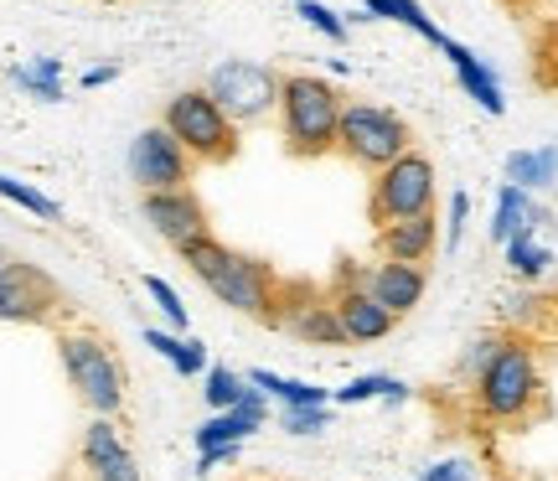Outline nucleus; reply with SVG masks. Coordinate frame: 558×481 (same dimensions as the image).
<instances>
[{"label":"nucleus","instance_id":"obj_24","mask_svg":"<svg viewBox=\"0 0 558 481\" xmlns=\"http://www.w3.org/2000/svg\"><path fill=\"white\" fill-rule=\"evenodd\" d=\"M331 399H337V404H373V399L403 404V399H409V388H403L399 378H388V373H362V378H352L347 388H337Z\"/></svg>","mask_w":558,"mask_h":481},{"label":"nucleus","instance_id":"obj_11","mask_svg":"<svg viewBox=\"0 0 558 481\" xmlns=\"http://www.w3.org/2000/svg\"><path fill=\"white\" fill-rule=\"evenodd\" d=\"M140 213L156 228V239H166L177 254L186 243H197L213 233V228H207V207H202V197L192 187H181V192H145V197H140Z\"/></svg>","mask_w":558,"mask_h":481},{"label":"nucleus","instance_id":"obj_10","mask_svg":"<svg viewBox=\"0 0 558 481\" xmlns=\"http://www.w3.org/2000/svg\"><path fill=\"white\" fill-rule=\"evenodd\" d=\"M290 337H300L305 347H347V332L337 321V305L316 296L311 285H284L279 290V321Z\"/></svg>","mask_w":558,"mask_h":481},{"label":"nucleus","instance_id":"obj_36","mask_svg":"<svg viewBox=\"0 0 558 481\" xmlns=\"http://www.w3.org/2000/svg\"><path fill=\"white\" fill-rule=\"evenodd\" d=\"M120 79V68H114V62H104V68H88V73H83V88H104V83H114Z\"/></svg>","mask_w":558,"mask_h":481},{"label":"nucleus","instance_id":"obj_30","mask_svg":"<svg viewBox=\"0 0 558 481\" xmlns=\"http://www.w3.org/2000/svg\"><path fill=\"white\" fill-rule=\"evenodd\" d=\"M279 424H284V435H320V430H331V404L326 409H279Z\"/></svg>","mask_w":558,"mask_h":481},{"label":"nucleus","instance_id":"obj_8","mask_svg":"<svg viewBox=\"0 0 558 481\" xmlns=\"http://www.w3.org/2000/svg\"><path fill=\"white\" fill-rule=\"evenodd\" d=\"M207 94H213V104H218L233 124H254L279 104V73L275 68H264V62L228 58V62L213 68Z\"/></svg>","mask_w":558,"mask_h":481},{"label":"nucleus","instance_id":"obj_14","mask_svg":"<svg viewBox=\"0 0 558 481\" xmlns=\"http://www.w3.org/2000/svg\"><path fill=\"white\" fill-rule=\"evenodd\" d=\"M83 466L94 481H140V461L130 456V445L120 441L114 420H99V414L83 430Z\"/></svg>","mask_w":558,"mask_h":481},{"label":"nucleus","instance_id":"obj_26","mask_svg":"<svg viewBox=\"0 0 558 481\" xmlns=\"http://www.w3.org/2000/svg\"><path fill=\"white\" fill-rule=\"evenodd\" d=\"M0 197L11 202V207H21V213L41 218V223H58L62 218V207L47 197V192H37L32 181H21V177H5V171H0Z\"/></svg>","mask_w":558,"mask_h":481},{"label":"nucleus","instance_id":"obj_34","mask_svg":"<svg viewBox=\"0 0 558 481\" xmlns=\"http://www.w3.org/2000/svg\"><path fill=\"white\" fill-rule=\"evenodd\" d=\"M145 347H150L156 358L177 362V352H181V337H177V332H166V326H145Z\"/></svg>","mask_w":558,"mask_h":481},{"label":"nucleus","instance_id":"obj_28","mask_svg":"<svg viewBox=\"0 0 558 481\" xmlns=\"http://www.w3.org/2000/svg\"><path fill=\"white\" fill-rule=\"evenodd\" d=\"M145 296L156 301V311L166 316V326H171V332H186V326H192V316H186L181 296L171 290V280H160V275H145Z\"/></svg>","mask_w":558,"mask_h":481},{"label":"nucleus","instance_id":"obj_12","mask_svg":"<svg viewBox=\"0 0 558 481\" xmlns=\"http://www.w3.org/2000/svg\"><path fill=\"white\" fill-rule=\"evenodd\" d=\"M331 305H337V321H341V332H347V341H383L393 332V316L367 290V269L341 264V285H337V296H331Z\"/></svg>","mask_w":558,"mask_h":481},{"label":"nucleus","instance_id":"obj_17","mask_svg":"<svg viewBox=\"0 0 558 481\" xmlns=\"http://www.w3.org/2000/svg\"><path fill=\"white\" fill-rule=\"evenodd\" d=\"M439 52L450 58V68H456L460 88H465V94H471V99H476L486 115H497V120H501V115H507V99H501L497 73H492V68H486V62H481L471 47H460V41H445Z\"/></svg>","mask_w":558,"mask_h":481},{"label":"nucleus","instance_id":"obj_33","mask_svg":"<svg viewBox=\"0 0 558 481\" xmlns=\"http://www.w3.org/2000/svg\"><path fill=\"white\" fill-rule=\"evenodd\" d=\"M465 223H471V197L456 192V197H450V223H445V228H450V233H445V249H450V254H456L460 239H465Z\"/></svg>","mask_w":558,"mask_h":481},{"label":"nucleus","instance_id":"obj_1","mask_svg":"<svg viewBox=\"0 0 558 481\" xmlns=\"http://www.w3.org/2000/svg\"><path fill=\"white\" fill-rule=\"evenodd\" d=\"M181 264L197 275L213 296H218L228 311H239L248 321H264V326H275L279 321V280L275 269L254 254H233L222 239H197L181 249Z\"/></svg>","mask_w":558,"mask_h":481},{"label":"nucleus","instance_id":"obj_27","mask_svg":"<svg viewBox=\"0 0 558 481\" xmlns=\"http://www.w3.org/2000/svg\"><path fill=\"white\" fill-rule=\"evenodd\" d=\"M548 264H554V254H548L533 233H522V239L507 243V269H512L518 280H543V275H548Z\"/></svg>","mask_w":558,"mask_h":481},{"label":"nucleus","instance_id":"obj_22","mask_svg":"<svg viewBox=\"0 0 558 481\" xmlns=\"http://www.w3.org/2000/svg\"><path fill=\"white\" fill-rule=\"evenodd\" d=\"M11 83H16L21 94H32L41 104H62V58H32V62H16L11 68Z\"/></svg>","mask_w":558,"mask_h":481},{"label":"nucleus","instance_id":"obj_7","mask_svg":"<svg viewBox=\"0 0 558 481\" xmlns=\"http://www.w3.org/2000/svg\"><path fill=\"white\" fill-rule=\"evenodd\" d=\"M367 213H373L378 228H388L399 218H418V213H435V160L409 151L393 166H383L378 181H373Z\"/></svg>","mask_w":558,"mask_h":481},{"label":"nucleus","instance_id":"obj_31","mask_svg":"<svg viewBox=\"0 0 558 481\" xmlns=\"http://www.w3.org/2000/svg\"><path fill=\"white\" fill-rule=\"evenodd\" d=\"M207 347H202V337H181V352H177V362H171V373L177 378H207Z\"/></svg>","mask_w":558,"mask_h":481},{"label":"nucleus","instance_id":"obj_29","mask_svg":"<svg viewBox=\"0 0 558 481\" xmlns=\"http://www.w3.org/2000/svg\"><path fill=\"white\" fill-rule=\"evenodd\" d=\"M295 11L305 26H316L320 37H331V41H347V21L331 11V5H320V0H295Z\"/></svg>","mask_w":558,"mask_h":481},{"label":"nucleus","instance_id":"obj_23","mask_svg":"<svg viewBox=\"0 0 558 481\" xmlns=\"http://www.w3.org/2000/svg\"><path fill=\"white\" fill-rule=\"evenodd\" d=\"M367 16L399 21V26H409V32H414V37H424L429 47H445V41H450L435 21L424 16V5H418V0H367Z\"/></svg>","mask_w":558,"mask_h":481},{"label":"nucleus","instance_id":"obj_18","mask_svg":"<svg viewBox=\"0 0 558 481\" xmlns=\"http://www.w3.org/2000/svg\"><path fill=\"white\" fill-rule=\"evenodd\" d=\"M538 223H548V213H543L538 202H533V192H522V187H501L497 192V213H492V243H507L522 239V233H538Z\"/></svg>","mask_w":558,"mask_h":481},{"label":"nucleus","instance_id":"obj_20","mask_svg":"<svg viewBox=\"0 0 558 481\" xmlns=\"http://www.w3.org/2000/svg\"><path fill=\"white\" fill-rule=\"evenodd\" d=\"M248 383L264 388L279 409H326V404H331V388H316V383H305V378H284L275 368H254Z\"/></svg>","mask_w":558,"mask_h":481},{"label":"nucleus","instance_id":"obj_19","mask_svg":"<svg viewBox=\"0 0 558 481\" xmlns=\"http://www.w3.org/2000/svg\"><path fill=\"white\" fill-rule=\"evenodd\" d=\"M264 420L269 414H254V409H228V414H207V420L192 430V441H197V456L202 450H222V445H243L248 435H259Z\"/></svg>","mask_w":558,"mask_h":481},{"label":"nucleus","instance_id":"obj_13","mask_svg":"<svg viewBox=\"0 0 558 481\" xmlns=\"http://www.w3.org/2000/svg\"><path fill=\"white\" fill-rule=\"evenodd\" d=\"M58 311V285L37 264H0V321H47Z\"/></svg>","mask_w":558,"mask_h":481},{"label":"nucleus","instance_id":"obj_32","mask_svg":"<svg viewBox=\"0 0 558 481\" xmlns=\"http://www.w3.org/2000/svg\"><path fill=\"white\" fill-rule=\"evenodd\" d=\"M497 347H501L497 337H481V341H471V352L460 358V373H465V378H481V373L492 368V358H497Z\"/></svg>","mask_w":558,"mask_h":481},{"label":"nucleus","instance_id":"obj_5","mask_svg":"<svg viewBox=\"0 0 558 481\" xmlns=\"http://www.w3.org/2000/svg\"><path fill=\"white\" fill-rule=\"evenodd\" d=\"M337 151L347 160L367 166V171H383V166H393L399 156L414 151V135L383 104H347L341 109V130H337Z\"/></svg>","mask_w":558,"mask_h":481},{"label":"nucleus","instance_id":"obj_16","mask_svg":"<svg viewBox=\"0 0 558 481\" xmlns=\"http://www.w3.org/2000/svg\"><path fill=\"white\" fill-rule=\"evenodd\" d=\"M378 243L393 264H418V269H424V260L439 249V218L435 213H418V218L388 223V228L378 233Z\"/></svg>","mask_w":558,"mask_h":481},{"label":"nucleus","instance_id":"obj_15","mask_svg":"<svg viewBox=\"0 0 558 481\" xmlns=\"http://www.w3.org/2000/svg\"><path fill=\"white\" fill-rule=\"evenodd\" d=\"M424 269H418V264H373V269H367V290H373V301L383 305V311H388V316L399 321V316H409V311H414L418 301H424Z\"/></svg>","mask_w":558,"mask_h":481},{"label":"nucleus","instance_id":"obj_6","mask_svg":"<svg viewBox=\"0 0 558 481\" xmlns=\"http://www.w3.org/2000/svg\"><path fill=\"white\" fill-rule=\"evenodd\" d=\"M476 399L492 420H522L538 399V358L522 341H501L492 368L476 378Z\"/></svg>","mask_w":558,"mask_h":481},{"label":"nucleus","instance_id":"obj_2","mask_svg":"<svg viewBox=\"0 0 558 481\" xmlns=\"http://www.w3.org/2000/svg\"><path fill=\"white\" fill-rule=\"evenodd\" d=\"M341 109L337 88L316 73H284L279 79V124H284V151L300 160L326 156L337 151V130H341Z\"/></svg>","mask_w":558,"mask_h":481},{"label":"nucleus","instance_id":"obj_21","mask_svg":"<svg viewBox=\"0 0 558 481\" xmlns=\"http://www.w3.org/2000/svg\"><path fill=\"white\" fill-rule=\"evenodd\" d=\"M507 181L522 192H543L558 181V145H538V151H512L507 156Z\"/></svg>","mask_w":558,"mask_h":481},{"label":"nucleus","instance_id":"obj_3","mask_svg":"<svg viewBox=\"0 0 558 481\" xmlns=\"http://www.w3.org/2000/svg\"><path fill=\"white\" fill-rule=\"evenodd\" d=\"M58 358H62L68 383L78 388V399L88 404L99 420H114L124 409V362L109 352V341L88 337V332H62Z\"/></svg>","mask_w":558,"mask_h":481},{"label":"nucleus","instance_id":"obj_37","mask_svg":"<svg viewBox=\"0 0 558 481\" xmlns=\"http://www.w3.org/2000/svg\"><path fill=\"white\" fill-rule=\"evenodd\" d=\"M0 264H11V254H5V249H0Z\"/></svg>","mask_w":558,"mask_h":481},{"label":"nucleus","instance_id":"obj_9","mask_svg":"<svg viewBox=\"0 0 558 481\" xmlns=\"http://www.w3.org/2000/svg\"><path fill=\"white\" fill-rule=\"evenodd\" d=\"M130 181L145 192H181L192 181V156L181 151V141L166 124H150L130 141Z\"/></svg>","mask_w":558,"mask_h":481},{"label":"nucleus","instance_id":"obj_25","mask_svg":"<svg viewBox=\"0 0 558 481\" xmlns=\"http://www.w3.org/2000/svg\"><path fill=\"white\" fill-rule=\"evenodd\" d=\"M243 388H248V378H243L239 368H207V378H202V399H207L213 414H228V409H239Z\"/></svg>","mask_w":558,"mask_h":481},{"label":"nucleus","instance_id":"obj_35","mask_svg":"<svg viewBox=\"0 0 558 481\" xmlns=\"http://www.w3.org/2000/svg\"><path fill=\"white\" fill-rule=\"evenodd\" d=\"M414 481H476V477H471V466L465 461H435L429 471H418Z\"/></svg>","mask_w":558,"mask_h":481},{"label":"nucleus","instance_id":"obj_4","mask_svg":"<svg viewBox=\"0 0 558 481\" xmlns=\"http://www.w3.org/2000/svg\"><path fill=\"white\" fill-rule=\"evenodd\" d=\"M166 130L181 141L192 160L222 166L239 156V124L222 115L207 88H181L177 99H166Z\"/></svg>","mask_w":558,"mask_h":481}]
</instances>
